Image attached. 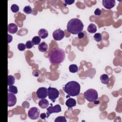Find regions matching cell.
I'll list each match as a JSON object with an SVG mask.
<instances>
[{
	"instance_id": "cell-4",
	"label": "cell",
	"mask_w": 122,
	"mask_h": 122,
	"mask_svg": "<svg viewBox=\"0 0 122 122\" xmlns=\"http://www.w3.org/2000/svg\"><path fill=\"white\" fill-rule=\"evenodd\" d=\"M84 95L85 99L89 102H94L98 97L97 92L93 89H89L84 92Z\"/></svg>"
},
{
	"instance_id": "cell-25",
	"label": "cell",
	"mask_w": 122,
	"mask_h": 122,
	"mask_svg": "<svg viewBox=\"0 0 122 122\" xmlns=\"http://www.w3.org/2000/svg\"><path fill=\"white\" fill-rule=\"evenodd\" d=\"M54 122H67V120L66 119V118L64 116H58L55 119V120H54Z\"/></svg>"
},
{
	"instance_id": "cell-1",
	"label": "cell",
	"mask_w": 122,
	"mask_h": 122,
	"mask_svg": "<svg viewBox=\"0 0 122 122\" xmlns=\"http://www.w3.org/2000/svg\"><path fill=\"white\" fill-rule=\"evenodd\" d=\"M49 59L51 64H60L63 61L65 57V51L59 48L53 49L48 55Z\"/></svg>"
},
{
	"instance_id": "cell-14",
	"label": "cell",
	"mask_w": 122,
	"mask_h": 122,
	"mask_svg": "<svg viewBox=\"0 0 122 122\" xmlns=\"http://www.w3.org/2000/svg\"><path fill=\"white\" fill-rule=\"evenodd\" d=\"M49 103L48 101L45 99H41L39 102V106L42 109L46 108L49 106Z\"/></svg>"
},
{
	"instance_id": "cell-3",
	"label": "cell",
	"mask_w": 122,
	"mask_h": 122,
	"mask_svg": "<svg viewBox=\"0 0 122 122\" xmlns=\"http://www.w3.org/2000/svg\"><path fill=\"white\" fill-rule=\"evenodd\" d=\"M80 84L75 81H71L67 82L63 88V90L70 96H77L80 93Z\"/></svg>"
},
{
	"instance_id": "cell-19",
	"label": "cell",
	"mask_w": 122,
	"mask_h": 122,
	"mask_svg": "<svg viewBox=\"0 0 122 122\" xmlns=\"http://www.w3.org/2000/svg\"><path fill=\"white\" fill-rule=\"evenodd\" d=\"M8 91L9 92L12 93L13 94H17L18 93L17 88L14 85H11L9 86Z\"/></svg>"
},
{
	"instance_id": "cell-6",
	"label": "cell",
	"mask_w": 122,
	"mask_h": 122,
	"mask_svg": "<svg viewBox=\"0 0 122 122\" xmlns=\"http://www.w3.org/2000/svg\"><path fill=\"white\" fill-rule=\"evenodd\" d=\"M51 106L47 108V118H48L50 115L52 113H58L61 111V107L59 104H56L53 106L52 103H51Z\"/></svg>"
},
{
	"instance_id": "cell-33",
	"label": "cell",
	"mask_w": 122,
	"mask_h": 122,
	"mask_svg": "<svg viewBox=\"0 0 122 122\" xmlns=\"http://www.w3.org/2000/svg\"><path fill=\"white\" fill-rule=\"evenodd\" d=\"M40 117L41 119H44L45 118H46V117H47V115L45 113H42L41 114Z\"/></svg>"
},
{
	"instance_id": "cell-21",
	"label": "cell",
	"mask_w": 122,
	"mask_h": 122,
	"mask_svg": "<svg viewBox=\"0 0 122 122\" xmlns=\"http://www.w3.org/2000/svg\"><path fill=\"white\" fill-rule=\"evenodd\" d=\"M78 70V66L76 64H71L69 66V71L71 72L75 73Z\"/></svg>"
},
{
	"instance_id": "cell-32",
	"label": "cell",
	"mask_w": 122,
	"mask_h": 122,
	"mask_svg": "<svg viewBox=\"0 0 122 122\" xmlns=\"http://www.w3.org/2000/svg\"><path fill=\"white\" fill-rule=\"evenodd\" d=\"M39 71H35L33 72V74L34 75L35 77H38L39 75Z\"/></svg>"
},
{
	"instance_id": "cell-10",
	"label": "cell",
	"mask_w": 122,
	"mask_h": 122,
	"mask_svg": "<svg viewBox=\"0 0 122 122\" xmlns=\"http://www.w3.org/2000/svg\"><path fill=\"white\" fill-rule=\"evenodd\" d=\"M17 102L16 96L10 92L8 93V106L11 107L14 106Z\"/></svg>"
},
{
	"instance_id": "cell-8",
	"label": "cell",
	"mask_w": 122,
	"mask_h": 122,
	"mask_svg": "<svg viewBox=\"0 0 122 122\" xmlns=\"http://www.w3.org/2000/svg\"><path fill=\"white\" fill-rule=\"evenodd\" d=\"M36 95L39 99H45L48 96V89L45 87L39 88L37 90Z\"/></svg>"
},
{
	"instance_id": "cell-13",
	"label": "cell",
	"mask_w": 122,
	"mask_h": 122,
	"mask_svg": "<svg viewBox=\"0 0 122 122\" xmlns=\"http://www.w3.org/2000/svg\"><path fill=\"white\" fill-rule=\"evenodd\" d=\"M65 104L68 107L69 109H70L76 105V102L75 99L71 98H70L66 101Z\"/></svg>"
},
{
	"instance_id": "cell-20",
	"label": "cell",
	"mask_w": 122,
	"mask_h": 122,
	"mask_svg": "<svg viewBox=\"0 0 122 122\" xmlns=\"http://www.w3.org/2000/svg\"><path fill=\"white\" fill-rule=\"evenodd\" d=\"M15 82V78L12 75H9L8 76V85L9 86L13 85Z\"/></svg>"
},
{
	"instance_id": "cell-2",
	"label": "cell",
	"mask_w": 122,
	"mask_h": 122,
	"mask_svg": "<svg viewBox=\"0 0 122 122\" xmlns=\"http://www.w3.org/2000/svg\"><path fill=\"white\" fill-rule=\"evenodd\" d=\"M84 25L82 21L78 18L71 19L67 25V30L72 34H77L81 32Z\"/></svg>"
},
{
	"instance_id": "cell-29",
	"label": "cell",
	"mask_w": 122,
	"mask_h": 122,
	"mask_svg": "<svg viewBox=\"0 0 122 122\" xmlns=\"http://www.w3.org/2000/svg\"><path fill=\"white\" fill-rule=\"evenodd\" d=\"M94 13V14H95V15L99 16V15H100L101 14V13H102V10H101L100 9H99V8H97V9L95 10Z\"/></svg>"
},
{
	"instance_id": "cell-23",
	"label": "cell",
	"mask_w": 122,
	"mask_h": 122,
	"mask_svg": "<svg viewBox=\"0 0 122 122\" xmlns=\"http://www.w3.org/2000/svg\"><path fill=\"white\" fill-rule=\"evenodd\" d=\"M93 38L96 41L99 42V41H101V40L102 39V34L100 33H96L94 35Z\"/></svg>"
},
{
	"instance_id": "cell-28",
	"label": "cell",
	"mask_w": 122,
	"mask_h": 122,
	"mask_svg": "<svg viewBox=\"0 0 122 122\" xmlns=\"http://www.w3.org/2000/svg\"><path fill=\"white\" fill-rule=\"evenodd\" d=\"M33 43H32V41H28L26 42L25 45H26V47L27 49H30L33 46Z\"/></svg>"
},
{
	"instance_id": "cell-5",
	"label": "cell",
	"mask_w": 122,
	"mask_h": 122,
	"mask_svg": "<svg viewBox=\"0 0 122 122\" xmlns=\"http://www.w3.org/2000/svg\"><path fill=\"white\" fill-rule=\"evenodd\" d=\"M48 95L49 98L54 102L59 96V92L55 88L49 87L48 88Z\"/></svg>"
},
{
	"instance_id": "cell-11",
	"label": "cell",
	"mask_w": 122,
	"mask_h": 122,
	"mask_svg": "<svg viewBox=\"0 0 122 122\" xmlns=\"http://www.w3.org/2000/svg\"><path fill=\"white\" fill-rule=\"evenodd\" d=\"M102 5L107 9H111L115 5V0H103L102 1Z\"/></svg>"
},
{
	"instance_id": "cell-15",
	"label": "cell",
	"mask_w": 122,
	"mask_h": 122,
	"mask_svg": "<svg viewBox=\"0 0 122 122\" xmlns=\"http://www.w3.org/2000/svg\"><path fill=\"white\" fill-rule=\"evenodd\" d=\"M39 37L42 39H45L48 36V31L44 29H41L38 31Z\"/></svg>"
},
{
	"instance_id": "cell-16",
	"label": "cell",
	"mask_w": 122,
	"mask_h": 122,
	"mask_svg": "<svg viewBox=\"0 0 122 122\" xmlns=\"http://www.w3.org/2000/svg\"><path fill=\"white\" fill-rule=\"evenodd\" d=\"M100 80L101 82L104 84H108L110 82V78L108 75L106 74H103L100 76Z\"/></svg>"
},
{
	"instance_id": "cell-22",
	"label": "cell",
	"mask_w": 122,
	"mask_h": 122,
	"mask_svg": "<svg viewBox=\"0 0 122 122\" xmlns=\"http://www.w3.org/2000/svg\"><path fill=\"white\" fill-rule=\"evenodd\" d=\"M31 41L34 45H38L41 42V38L39 36H35L32 38Z\"/></svg>"
},
{
	"instance_id": "cell-9",
	"label": "cell",
	"mask_w": 122,
	"mask_h": 122,
	"mask_svg": "<svg viewBox=\"0 0 122 122\" xmlns=\"http://www.w3.org/2000/svg\"><path fill=\"white\" fill-rule=\"evenodd\" d=\"M52 37L55 41H60L64 37V32L60 29L55 30L52 33Z\"/></svg>"
},
{
	"instance_id": "cell-7",
	"label": "cell",
	"mask_w": 122,
	"mask_h": 122,
	"mask_svg": "<svg viewBox=\"0 0 122 122\" xmlns=\"http://www.w3.org/2000/svg\"><path fill=\"white\" fill-rule=\"evenodd\" d=\"M40 114V111L36 107H32L29 109L28 115L29 117L32 120H35L39 118Z\"/></svg>"
},
{
	"instance_id": "cell-18",
	"label": "cell",
	"mask_w": 122,
	"mask_h": 122,
	"mask_svg": "<svg viewBox=\"0 0 122 122\" xmlns=\"http://www.w3.org/2000/svg\"><path fill=\"white\" fill-rule=\"evenodd\" d=\"M87 30L89 33H94L97 31V28L95 24L93 23L90 24L88 28H87Z\"/></svg>"
},
{
	"instance_id": "cell-31",
	"label": "cell",
	"mask_w": 122,
	"mask_h": 122,
	"mask_svg": "<svg viewBox=\"0 0 122 122\" xmlns=\"http://www.w3.org/2000/svg\"><path fill=\"white\" fill-rule=\"evenodd\" d=\"M84 36V34L83 32H82V31L81 32H79L78 34V37L79 39H81L82 38H83Z\"/></svg>"
},
{
	"instance_id": "cell-17",
	"label": "cell",
	"mask_w": 122,
	"mask_h": 122,
	"mask_svg": "<svg viewBox=\"0 0 122 122\" xmlns=\"http://www.w3.org/2000/svg\"><path fill=\"white\" fill-rule=\"evenodd\" d=\"M48 45L45 42H42L38 46V49L41 52H45L48 50Z\"/></svg>"
},
{
	"instance_id": "cell-26",
	"label": "cell",
	"mask_w": 122,
	"mask_h": 122,
	"mask_svg": "<svg viewBox=\"0 0 122 122\" xmlns=\"http://www.w3.org/2000/svg\"><path fill=\"white\" fill-rule=\"evenodd\" d=\"M23 11L25 13L27 14H30L32 12V8L29 5L26 6L23 9Z\"/></svg>"
},
{
	"instance_id": "cell-30",
	"label": "cell",
	"mask_w": 122,
	"mask_h": 122,
	"mask_svg": "<svg viewBox=\"0 0 122 122\" xmlns=\"http://www.w3.org/2000/svg\"><path fill=\"white\" fill-rule=\"evenodd\" d=\"M64 2L65 4V5H71L73 3H74V0H65Z\"/></svg>"
},
{
	"instance_id": "cell-27",
	"label": "cell",
	"mask_w": 122,
	"mask_h": 122,
	"mask_svg": "<svg viewBox=\"0 0 122 122\" xmlns=\"http://www.w3.org/2000/svg\"><path fill=\"white\" fill-rule=\"evenodd\" d=\"M26 45L24 43H19L18 45V49L20 51H24L25 48H26Z\"/></svg>"
},
{
	"instance_id": "cell-34",
	"label": "cell",
	"mask_w": 122,
	"mask_h": 122,
	"mask_svg": "<svg viewBox=\"0 0 122 122\" xmlns=\"http://www.w3.org/2000/svg\"><path fill=\"white\" fill-rule=\"evenodd\" d=\"M8 43H10L12 41V37L11 35H10V34H8Z\"/></svg>"
},
{
	"instance_id": "cell-12",
	"label": "cell",
	"mask_w": 122,
	"mask_h": 122,
	"mask_svg": "<svg viewBox=\"0 0 122 122\" xmlns=\"http://www.w3.org/2000/svg\"><path fill=\"white\" fill-rule=\"evenodd\" d=\"M17 31H18V26L16 24L11 23L8 24V32L11 34H14L16 33Z\"/></svg>"
},
{
	"instance_id": "cell-24",
	"label": "cell",
	"mask_w": 122,
	"mask_h": 122,
	"mask_svg": "<svg viewBox=\"0 0 122 122\" xmlns=\"http://www.w3.org/2000/svg\"><path fill=\"white\" fill-rule=\"evenodd\" d=\"M11 10L14 13H17L19 10V7L16 4H12L11 6Z\"/></svg>"
}]
</instances>
